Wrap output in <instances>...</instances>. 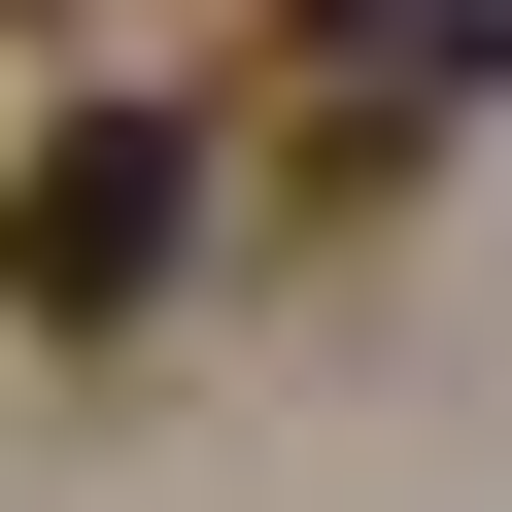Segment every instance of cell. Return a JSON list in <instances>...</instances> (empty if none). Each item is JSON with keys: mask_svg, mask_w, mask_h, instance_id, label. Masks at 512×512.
I'll return each mask as SVG.
<instances>
[{"mask_svg": "<svg viewBox=\"0 0 512 512\" xmlns=\"http://www.w3.org/2000/svg\"><path fill=\"white\" fill-rule=\"evenodd\" d=\"M205 274V103H69L35 171H0V308H35V342H137Z\"/></svg>", "mask_w": 512, "mask_h": 512, "instance_id": "cell-1", "label": "cell"}, {"mask_svg": "<svg viewBox=\"0 0 512 512\" xmlns=\"http://www.w3.org/2000/svg\"><path fill=\"white\" fill-rule=\"evenodd\" d=\"M308 103H342V137H444V103H512V0H308Z\"/></svg>", "mask_w": 512, "mask_h": 512, "instance_id": "cell-2", "label": "cell"}]
</instances>
